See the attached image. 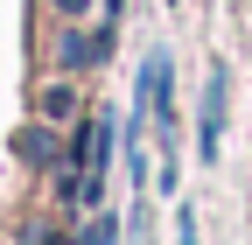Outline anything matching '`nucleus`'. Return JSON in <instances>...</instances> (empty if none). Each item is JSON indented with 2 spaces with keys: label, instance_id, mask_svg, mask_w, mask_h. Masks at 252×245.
I'll list each match as a JSON object with an SVG mask.
<instances>
[{
  "label": "nucleus",
  "instance_id": "obj_1",
  "mask_svg": "<svg viewBox=\"0 0 252 245\" xmlns=\"http://www.w3.org/2000/svg\"><path fill=\"white\" fill-rule=\"evenodd\" d=\"M14 154H21V168H35V175H56L63 161H77V140L63 133V126H42V119H28V126L14 133Z\"/></svg>",
  "mask_w": 252,
  "mask_h": 245
},
{
  "label": "nucleus",
  "instance_id": "obj_2",
  "mask_svg": "<svg viewBox=\"0 0 252 245\" xmlns=\"http://www.w3.org/2000/svg\"><path fill=\"white\" fill-rule=\"evenodd\" d=\"M35 119H42V126H63V133L84 119V98H77L70 70H63V77H49V84H35Z\"/></svg>",
  "mask_w": 252,
  "mask_h": 245
},
{
  "label": "nucleus",
  "instance_id": "obj_3",
  "mask_svg": "<svg viewBox=\"0 0 252 245\" xmlns=\"http://www.w3.org/2000/svg\"><path fill=\"white\" fill-rule=\"evenodd\" d=\"M217 133H224V70H210V91H203V161L217 154Z\"/></svg>",
  "mask_w": 252,
  "mask_h": 245
},
{
  "label": "nucleus",
  "instance_id": "obj_4",
  "mask_svg": "<svg viewBox=\"0 0 252 245\" xmlns=\"http://www.w3.org/2000/svg\"><path fill=\"white\" fill-rule=\"evenodd\" d=\"M49 7H56V14H63V21H77V14H84V7H91V0H49Z\"/></svg>",
  "mask_w": 252,
  "mask_h": 245
}]
</instances>
